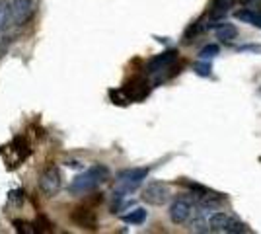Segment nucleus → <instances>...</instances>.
<instances>
[{
  "label": "nucleus",
  "mask_w": 261,
  "mask_h": 234,
  "mask_svg": "<svg viewBox=\"0 0 261 234\" xmlns=\"http://www.w3.org/2000/svg\"><path fill=\"white\" fill-rule=\"evenodd\" d=\"M234 0H215L213 2V16H224L232 8Z\"/></svg>",
  "instance_id": "12"
},
{
  "label": "nucleus",
  "mask_w": 261,
  "mask_h": 234,
  "mask_svg": "<svg viewBox=\"0 0 261 234\" xmlns=\"http://www.w3.org/2000/svg\"><path fill=\"white\" fill-rule=\"evenodd\" d=\"M109 179V170L101 164H96L92 166L90 170H86L84 174H80L76 178L72 179V184L68 186V191L72 195H82V193H90L94 191L96 188H99L103 181Z\"/></svg>",
  "instance_id": "1"
},
{
  "label": "nucleus",
  "mask_w": 261,
  "mask_h": 234,
  "mask_svg": "<svg viewBox=\"0 0 261 234\" xmlns=\"http://www.w3.org/2000/svg\"><path fill=\"white\" fill-rule=\"evenodd\" d=\"M208 226H211V232L218 234H238L246 232V224L240 223L236 217H232L228 213L215 211L208 219Z\"/></svg>",
  "instance_id": "3"
},
{
  "label": "nucleus",
  "mask_w": 261,
  "mask_h": 234,
  "mask_svg": "<svg viewBox=\"0 0 261 234\" xmlns=\"http://www.w3.org/2000/svg\"><path fill=\"white\" fill-rule=\"evenodd\" d=\"M175 59H177V51L174 49H170V51H164L160 55H156L154 59L148 61V72L154 74V72H160V70H166L168 67H172L175 63Z\"/></svg>",
  "instance_id": "8"
},
{
  "label": "nucleus",
  "mask_w": 261,
  "mask_h": 234,
  "mask_svg": "<svg viewBox=\"0 0 261 234\" xmlns=\"http://www.w3.org/2000/svg\"><path fill=\"white\" fill-rule=\"evenodd\" d=\"M12 25V12H10V2L0 0V32L8 30Z\"/></svg>",
  "instance_id": "10"
},
{
  "label": "nucleus",
  "mask_w": 261,
  "mask_h": 234,
  "mask_svg": "<svg viewBox=\"0 0 261 234\" xmlns=\"http://www.w3.org/2000/svg\"><path fill=\"white\" fill-rule=\"evenodd\" d=\"M217 55H218V45H207V47H203L201 53H199L201 61H208V59H213V57H217Z\"/></svg>",
  "instance_id": "13"
},
{
  "label": "nucleus",
  "mask_w": 261,
  "mask_h": 234,
  "mask_svg": "<svg viewBox=\"0 0 261 234\" xmlns=\"http://www.w3.org/2000/svg\"><path fill=\"white\" fill-rule=\"evenodd\" d=\"M146 209H133L130 213H127V215H123V221L127 224H142L144 221H146Z\"/></svg>",
  "instance_id": "11"
},
{
  "label": "nucleus",
  "mask_w": 261,
  "mask_h": 234,
  "mask_svg": "<svg viewBox=\"0 0 261 234\" xmlns=\"http://www.w3.org/2000/svg\"><path fill=\"white\" fill-rule=\"evenodd\" d=\"M195 70H197V74L207 76V74H211V65H208L207 61H205V63H199V65H195Z\"/></svg>",
  "instance_id": "14"
},
{
  "label": "nucleus",
  "mask_w": 261,
  "mask_h": 234,
  "mask_svg": "<svg viewBox=\"0 0 261 234\" xmlns=\"http://www.w3.org/2000/svg\"><path fill=\"white\" fill-rule=\"evenodd\" d=\"M148 176V168H133V170H125L117 176V184L113 190V197L115 199H123L127 193L135 191L142 181Z\"/></svg>",
  "instance_id": "2"
},
{
  "label": "nucleus",
  "mask_w": 261,
  "mask_h": 234,
  "mask_svg": "<svg viewBox=\"0 0 261 234\" xmlns=\"http://www.w3.org/2000/svg\"><path fill=\"white\" fill-rule=\"evenodd\" d=\"M170 195H172L170 186L164 181H150V184H146V188L142 191V199L148 205H164L170 199Z\"/></svg>",
  "instance_id": "5"
},
{
  "label": "nucleus",
  "mask_w": 261,
  "mask_h": 234,
  "mask_svg": "<svg viewBox=\"0 0 261 234\" xmlns=\"http://www.w3.org/2000/svg\"><path fill=\"white\" fill-rule=\"evenodd\" d=\"M215 34L220 41H234L236 37H238V30H236V25L230 22H224V23H218L217 28H215Z\"/></svg>",
  "instance_id": "9"
},
{
  "label": "nucleus",
  "mask_w": 261,
  "mask_h": 234,
  "mask_svg": "<svg viewBox=\"0 0 261 234\" xmlns=\"http://www.w3.org/2000/svg\"><path fill=\"white\" fill-rule=\"evenodd\" d=\"M170 221L174 224H184L187 223L189 219H191V215H193V205H191V201L189 199H175L172 205H170Z\"/></svg>",
  "instance_id": "7"
},
{
  "label": "nucleus",
  "mask_w": 261,
  "mask_h": 234,
  "mask_svg": "<svg viewBox=\"0 0 261 234\" xmlns=\"http://www.w3.org/2000/svg\"><path fill=\"white\" fill-rule=\"evenodd\" d=\"M63 188V174L57 166L45 168L39 176V190L43 191L47 197H53L57 195Z\"/></svg>",
  "instance_id": "4"
},
{
  "label": "nucleus",
  "mask_w": 261,
  "mask_h": 234,
  "mask_svg": "<svg viewBox=\"0 0 261 234\" xmlns=\"http://www.w3.org/2000/svg\"><path fill=\"white\" fill-rule=\"evenodd\" d=\"M35 4H37V0H10L12 23L22 25L28 22L35 12Z\"/></svg>",
  "instance_id": "6"
}]
</instances>
